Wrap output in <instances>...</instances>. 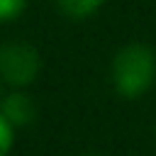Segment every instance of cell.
Masks as SVG:
<instances>
[{
    "instance_id": "3",
    "label": "cell",
    "mask_w": 156,
    "mask_h": 156,
    "mask_svg": "<svg viewBox=\"0 0 156 156\" xmlns=\"http://www.w3.org/2000/svg\"><path fill=\"white\" fill-rule=\"evenodd\" d=\"M0 112L12 127H27L37 117V105L27 93H10L0 100Z\"/></svg>"
},
{
    "instance_id": "2",
    "label": "cell",
    "mask_w": 156,
    "mask_h": 156,
    "mask_svg": "<svg viewBox=\"0 0 156 156\" xmlns=\"http://www.w3.org/2000/svg\"><path fill=\"white\" fill-rule=\"evenodd\" d=\"M41 71L39 51L27 41H5L0 46V78L15 88L29 85Z\"/></svg>"
},
{
    "instance_id": "1",
    "label": "cell",
    "mask_w": 156,
    "mask_h": 156,
    "mask_svg": "<svg viewBox=\"0 0 156 156\" xmlns=\"http://www.w3.org/2000/svg\"><path fill=\"white\" fill-rule=\"evenodd\" d=\"M110 78L115 90L122 98L144 95L156 80V54L146 44H127L122 46L110 66Z\"/></svg>"
},
{
    "instance_id": "5",
    "label": "cell",
    "mask_w": 156,
    "mask_h": 156,
    "mask_svg": "<svg viewBox=\"0 0 156 156\" xmlns=\"http://www.w3.org/2000/svg\"><path fill=\"white\" fill-rule=\"evenodd\" d=\"M29 0H0V22H10L24 12Z\"/></svg>"
},
{
    "instance_id": "7",
    "label": "cell",
    "mask_w": 156,
    "mask_h": 156,
    "mask_svg": "<svg viewBox=\"0 0 156 156\" xmlns=\"http://www.w3.org/2000/svg\"><path fill=\"white\" fill-rule=\"evenodd\" d=\"M83 156H98V154H83Z\"/></svg>"
},
{
    "instance_id": "4",
    "label": "cell",
    "mask_w": 156,
    "mask_h": 156,
    "mask_svg": "<svg viewBox=\"0 0 156 156\" xmlns=\"http://www.w3.org/2000/svg\"><path fill=\"white\" fill-rule=\"evenodd\" d=\"M105 0H56L58 10L73 20H85L90 15H95L100 7H102Z\"/></svg>"
},
{
    "instance_id": "6",
    "label": "cell",
    "mask_w": 156,
    "mask_h": 156,
    "mask_svg": "<svg viewBox=\"0 0 156 156\" xmlns=\"http://www.w3.org/2000/svg\"><path fill=\"white\" fill-rule=\"evenodd\" d=\"M12 141H15V127L0 112V156H7V151L12 149Z\"/></svg>"
}]
</instances>
